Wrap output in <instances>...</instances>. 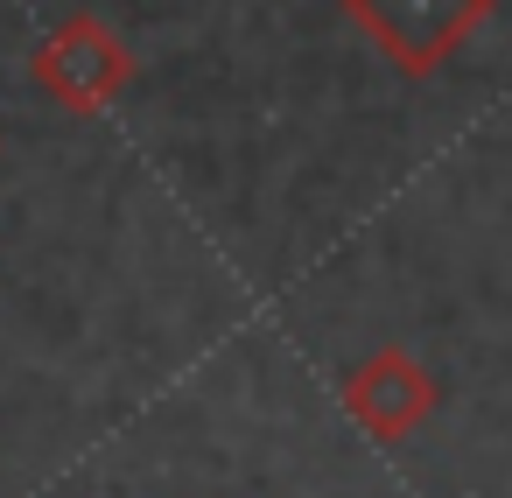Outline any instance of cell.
I'll return each instance as SVG.
<instances>
[{"mask_svg":"<svg viewBox=\"0 0 512 498\" xmlns=\"http://www.w3.org/2000/svg\"><path fill=\"white\" fill-rule=\"evenodd\" d=\"M435 400H442V386H435L400 344H386V351H372V358H358V365L344 372V414H351L372 442H407V435L435 414Z\"/></svg>","mask_w":512,"mask_h":498,"instance_id":"obj_3","label":"cell"},{"mask_svg":"<svg viewBox=\"0 0 512 498\" xmlns=\"http://www.w3.org/2000/svg\"><path fill=\"white\" fill-rule=\"evenodd\" d=\"M498 0H344V22L400 71V78H435Z\"/></svg>","mask_w":512,"mask_h":498,"instance_id":"obj_1","label":"cell"},{"mask_svg":"<svg viewBox=\"0 0 512 498\" xmlns=\"http://www.w3.org/2000/svg\"><path fill=\"white\" fill-rule=\"evenodd\" d=\"M29 78L43 99H57L64 113L92 120L106 113L127 85H134V50L99 22V15H64L36 50H29Z\"/></svg>","mask_w":512,"mask_h":498,"instance_id":"obj_2","label":"cell"}]
</instances>
